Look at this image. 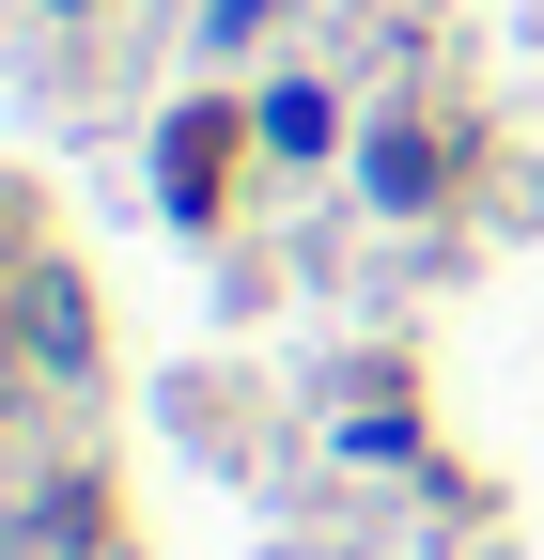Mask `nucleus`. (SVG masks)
Instances as JSON below:
<instances>
[{
	"label": "nucleus",
	"mask_w": 544,
	"mask_h": 560,
	"mask_svg": "<svg viewBox=\"0 0 544 560\" xmlns=\"http://www.w3.org/2000/svg\"><path fill=\"white\" fill-rule=\"evenodd\" d=\"M32 342H47V359H62V374H79V359H94V327H79V296H62V280H47V296H32Z\"/></svg>",
	"instance_id": "nucleus-1"
},
{
	"label": "nucleus",
	"mask_w": 544,
	"mask_h": 560,
	"mask_svg": "<svg viewBox=\"0 0 544 560\" xmlns=\"http://www.w3.org/2000/svg\"><path fill=\"white\" fill-rule=\"evenodd\" d=\"M0 342H16V312H0Z\"/></svg>",
	"instance_id": "nucleus-2"
}]
</instances>
